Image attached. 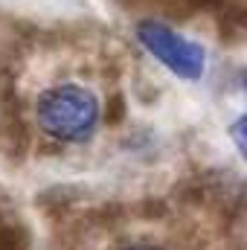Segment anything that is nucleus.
I'll use <instances>...</instances> for the list:
<instances>
[{"mask_svg":"<svg viewBox=\"0 0 247 250\" xmlns=\"http://www.w3.org/2000/svg\"><path fill=\"white\" fill-rule=\"evenodd\" d=\"M102 120L99 96L76 82H62L38 93L35 123L56 143H87Z\"/></svg>","mask_w":247,"mask_h":250,"instance_id":"1","label":"nucleus"},{"mask_svg":"<svg viewBox=\"0 0 247 250\" xmlns=\"http://www.w3.org/2000/svg\"><path fill=\"white\" fill-rule=\"evenodd\" d=\"M134 35L137 41L143 44V50L160 62L172 76L184 79V82H198L206 70V50L192 41L189 35L178 32L175 26L163 23V21H154V18H145L134 26Z\"/></svg>","mask_w":247,"mask_h":250,"instance_id":"2","label":"nucleus"},{"mask_svg":"<svg viewBox=\"0 0 247 250\" xmlns=\"http://www.w3.org/2000/svg\"><path fill=\"white\" fill-rule=\"evenodd\" d=\"M123 250H163V248H154V245H128Z\"/></svg>","mask_w":247,"mask_h":250,"instance_id":"4","label":"nucleus"},{"mask_svg":"<svg viewBox=\"0 0 247 250\" xmlns=\"http://www.w3.org/2000/svg\"><path fill=\"white\" fill-rule=\"evenodd\" d=\"M242 128H245V117H239V120L233 123V140H236V146H239V154H245V137H242Z\"/></svg>","mask_w":247,"mask_h":250,"instance_id":"3","label":"nucleus"}]
</instances>
